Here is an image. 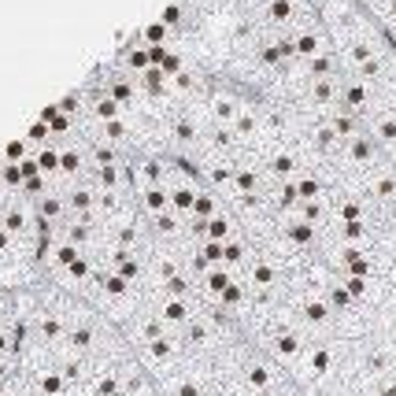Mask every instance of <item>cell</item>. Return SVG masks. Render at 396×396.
Returning a JSON list of instances; mask_svg holds the SVG:
<instances>
[{
	"label": "cell",
	"mask_w": 396,
	"mask_h": 396,
	"mask_svg": "<svg viewBox=\"0 0 396 396\" xmlns=\"http://www.w3.org/2000/svg\"><path fill=\"white\" fill-rule=\"evenodd\" d=\"M100 289H104V293H108L111 300H123V296L134 293V289H130V282L123 278V274H104V278H100Z\"/></svg>",
	"instance_id": "1"
},
{
	"label": "cell",
	"mask_w": 396,
	"mask_h": 396,
	"mask_svg": "<svg viewBox=\"0 0 396 396\" xmlns=\"http://www.w3.org/2000/svg\"><path fill=\"white\" fill-rule=\"evenodd\" d=\"M293 0H271V8H267V15L274 19V22H289L293 19Z\"/></svg>",
	"instance_id": "3"
},
{
	"label": "cell",
	"mask_w": 396,
	"mask_h": 396,
	"mask_svg": "<svg viewBox=\"0 0 396 396\" xmlns=\"http://www.w3.org/2000/svg\"><path fill=\"white\" fill-rule=\"evenodd\" d=\"M37 163H41V170H56V152H41V160H37Z\"/></svg>",
	"instance_id": "5"
},
{
	"label": "cell",
	"mask_w": 396,
	"mask_h": 396,
	"mask_svg": "<svg viewBox=\"0 0 396 396\" xmlns=\"http://www.w3.org/2000/svg\"><path fill=\"white\" fill-rule=\"evenodd\" d=\"M97 115H100V118H111V115H115V100H100V104H97Z\"/></svg>",
	"instance_id": "4"
},
{
	"label": "cell",
	"mask_w": 396,
	"mask_h": 396,
	"mask_svg": "<svg viewBox=\"0 0 396 396\" xmlns=\"http://www.w3.org/2000/svg\"><path fill=\"white\" fill-rule=\"evenodd\" d=\"M45 134H48V123H37V126L30 130V141H45Z\"/></svg>",
	"instance_id": "6"
},
{
	"label": "cell",
	"mask_w": 396,
	"mask_h": 396,
	"mask_svg": "<svg viewBox=\"0 0 396 396\" xmlns=\"http://www.w3.org/2000/svg\"><path fill=\"white\" fill-rule=\"evenodd\" d=\"M60 163H63V170H74V167H78V156H74V152H67Z\"/></svg>",
	"instance_id": "9"
},
{
	"label": "cell",
	"mask_w": 396,
	"mask_h": 396,
	"mask_svg": "<svg viewBox=\"0 0 396 396\" xmlns=\"http://www.w3.org/2000/svg\"><path fill=\"white\" fill-rule=\"evenodd\" d=\"M130 63H134V67H144V52H130Z\"/></svg>",
	"instance_id": "12"
},
{
	"label": "cell",
	"mask_w": 396,
	"mask_h": 396,
	"mask_svg": "<svg viewBox=\"0 0 396 396\" xmlns=\"http://www.w3.org/2000/svg\"><path fill=\"white\" fill-rule=\"evenodd\" d=\"M8 378H15V374H11V363L0 360V381H8Z\"/></svg>",
	"instance_id": "11"
},
{
	"label": "cell",
	"mask_w": 396,
	"mask_h": 396,
	"mask_svg": "<svg viewBox=\"0 0 396 396\" xmlns=\"http://www.w3.org/2000/svg\"><path fill=\"white\" fill-rule=\"evenodd\" d=\"M22 156V141H15V144H8V160H19Z\"/></svg>",
	"instance_id": "10"
},
{
	"label": "cell",
	"mask_w": 396,
	"mask_h": 396,
	"mask_svg": "<svg viewBox=\"0 0 396 396\" xmlns=\"http://www.w3.org/2000/svg\"><path fill=\"white\" fill-rule=\"evenodd\" d=\"M226 237H230V219H226V215H215V219L207 222V241L226 245Z\"/></svg>",
	"instance_id": "2"
},
{
	"label": "cell",
	"mask_w": 396,
	"mask_h": 396,
	"mask_svg": "<svg viewBox=\"0 0 396 396\" xmlns=\"http://www.w3.org/2000/svg\"><path fill=\"white\" fill-rule=\"evenodd\" d=\"M163 34H167L163 26H149V41H152V45H160V41H163Z\"/></svg>",
	"instance_id": "7"
},
{
	"label": "cell",
	"mask_w": 396,
	"mask_h": 396,
	"mask_svg": "<svg viewBox=\"0 0 396 396\" xmlns=\"http://www.w3.org/2000/svg\"><path fill=\"white\" fill-rule=\"evenodd\" d=\"M4 178L11 182V186H19V178H22V170H15V167H4Z\"/></svg>",
	"instance_id": "8"
}]
</instances>
